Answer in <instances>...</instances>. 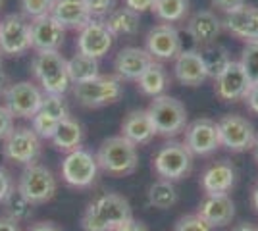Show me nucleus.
I'll return each mask as SVG.
<instances>
[{
	"label": "nucleus",
	"mask_w": 258,
	"mask_h": 231,
	"mask_svg": "<svg viewBox=\"0 0 258 231\" xmlns=\"http://www.w3.org/2000/svg\"><path fill=\"white\" fill-rule=\"evenodd\" d=\"M222 27H224V23L216 14H212L210 10H199L189 18L187 33L197 44L208 46V44L216 43V39L222 33Z\"/></svg>",
	"instance_id": "21"
},
{
	"label": "nucleus",
	"mask_w": 258,
	"mask_h": 231,
	"mask_svg": "<svg viewBox=\"0 0 258 231\" xmlns=\"http://www.w3.org/2000/svg\"><path fill=\"white\" fill-rule=\"evenodd\" d=\"M0 231H22L18 221L10 220L8 216H0Z\"/></svg>",
	"instance_id": "46"
},
{
	"label": "nucleus",
	"mask_w": 258,
	"mask_h": 231,
	"mask_svg": "<svg viewBox=\"0 0 258 231\" xmlns=\"http://www.w3.org/2000/svg\"><path fill=\"white\" fill-rule=\"evenodd\" d=\"M31 48V25L22 14H8L0 20V52L22 56Z\"/></svg>",
	"instance_id": "9"
},
{
	"label": "nucleus",
	"mask_w": 258,
	"mask_h": 231,
	"mask_svg": "<svg viewBox=\"0 0 258 231\" xmlns=\"http://www.w3.org/2000/svg\"><path fill=\"white\" fill-rule=\"evenodd\" d=\"M83 2H85V6L89 8L93 18L108 16L116 6V0H83Z\"/></svg>",
	"instance_id": "39"
},
{
	"label": "nucleus",
	"mask_w": 258,
	"mask_h": 231,
	"mask_svg": "<svg viewBox=\"0 0 258 231\" xmlns=\"http://www.w3.org/2000/svg\"><path fill=\"white\" fill-rule=\"evenodd\" d=\"M52 144L62 152H72L81 146L83 143V125L74 118H64L58 123L56 131L52 135Z\"/></svg>",
	"instance_id": "26"
},
{
	"label": "nucleus",
	"mask_w": 258,
	"mask_h": 231,
	"mask_svg": "<svg viewBox=\"0 0 258 231\" xmlns=\"http://www.w3.org/2000/svg\"><path fill=\"white\" fill-rule=\"evenodd\" d=\"M210 2L214 4L216 8H220L222 12H226V14L237 10V8H241L243 4H247L245 0H210Z\"/></svg>",
	"instance_id": "43"
},
{
	"label": "nucleus",
	"mask_w": 258,
	"mask_h": 231,
	"mask_svg": "<svg viewBox=\"0 0 258 231\" xmlns=\"http://www.w3.org/2000/svg\"><path fill=\"white\" fill-rule=\"evenodd\" d=\"M147 114L154 125L156 135L162 137H175L187 127V110L181 100L168 95L154 97L147 108Z\"/></svg>",
	"instance_id": "4"
},
{
	"label": "nucleus",
	"mask_w": 258,
	"mask_h": 231,
	"mask_svg": "<svg viewBox=\"0 0 258 231\" xmlns=\"http://www.w3.org/2000/svg\"><path fill=\"white\" fill-rule=\"evenodd\" d=\"M218 131H220V143L231 152H245L252 148L256 133L252 123L237 114H227L218 121Z\"/></svg>",
	"instance_id": "11"
},
{
	"label": "nucleus",
	"mask_w": 258,
	"mask_h": 231,
	"mask_svg": "<svg viewBox=\"0 0 258 231\" xmlns=\"http://www.w3.org/2000/svg\"><path fill=\"white\" fill-rule=\"evenodd\" d=\"M241 66L245 69L250 83L258 81V41L256 43H247L241 54Z\"/></svg>",
	"instance_id": "35"
},
{
	"label": "nucleus",
	"mask_w": 258,
	"mask_h": 231,
	"mask_svg": "<svg viewBox=\"0 0 258 231\" xmlns=\"http://www.w3.org/2000/svg\"><path fill=\"white\" fill-rule=\"evenodd\" d=\"M39 112H44V114H48V116H52V118L60 121L70 116V108H68V104H66L62 95H46L44 93L43 104H41V110Z\"/></svg>",
	"instance_id": "34"
},
{
	"label": "nucleus",
	"mask_w": 258,
	"mask_h": 231,
	"mask_svg": "<svg viewBox=\"0 0 258 231\" xmlns=\"http://www.w3.org/2000/svg\"><path fill=\"white\" fill-rule=\"evenodd\" d=\"M104 25L108 27V31L114 37H133L139 33L141 20L139 14H135L129 8H114L108 14Z\"/></svg>",
	"instance_id": "27"
},
{
	"label": "nucleus",
	"mask_w": 258,
	"mask_h": 231,
	"mask_svg": "<svg viewBox=\"0 0 258 231\" xmlns=\"http://www.w3.org/2000/svg\"><path fill=\"white\" fill-rule=\"evenodd\" d=\"M50 16L64 29H83L93 20L83 0H54Z\"/></svg>",
	"instance_id": "24"
},
{
	"label": "nucleus",
	"mask_w": 258,
	"mask_h": 231,
	"mask_svg": "<svg viewBox=\"0 0 258 231\" xmlns=\"http://www.w3.org/2000/svg\"><path fill=\"white\" fill-rule=\"evenodd\" d=\"M2 64H4V54L0 52V71H2Z\"/></svg>",
	"instance_id": "52"
},
{
	"label": "nucleus",
	"mask_w": 258,
	"mask_h": 231,
	"mask_svg": "<svg viewBox=\"0 0 258 231\" xmlns=\"http://www.w3.org/2000/svg\"><path fill=\"white\" fill-rule=\"evenodd\" d=\"M152 4H154V0H123V6L133 10L135 14H139V16L143 12L152 10Z\"/></svg>",
	"instance_id": "42"
},
{
	"label": "nucleus",
	"mask_w": 258,
	"mask_h": 231,
	"mask_svg": "<svg viewBox=\"0 0 258 231\" xmlns=\"http://www.w3.org/2000/svg\"><path fill=\"white\" fill-rule=\"evenodd\" d=\"M121 135L127 141H131L135 146L151 143L152 139H154V135H156V131H154V125H152L147 110L129 112L127 116L123 118V121H121Z\"/></svg>",
	"instance_id": "25"
},
{
	"label": "nucleus",
	"mask_w": 258,
	"mask_h": 231,
	"mask_svg": "<svg viewBox=\"0 0 258 231\" xmlns=\"http://www.w3.org/2000/svg\"><path fill=\"white\" fill-rule=\"evenodd\" d=\"M222 23L233 37L245 41V43L258 41V8L250 6V4H243L241 8L226 14Z\"/></svg>",
	"instance_id": "18"
},
{
	"label": "nucleus",
	"mask_w": 258,
	"mask_h": 231,
	"mask_svg": "<svg viewBox=\"0 0 258 231\" xmlns=\"http://www.w3.org/2000/svg\"><path fill=\"white\" fill-rule=\"evenodd\" d=\"M4 154L18 164H35L41 154V137L31 127H14L4 139Z\"/></svg>",
	"instance_id": "12"
},
{
	"label": "nucleus",
	"mask_w": 258,
	"mask_h": 231,
	"mask_svg": "<svg viewBox=\"0 0 258 231\" xmlns=\"http://www.w3.org/2000/svg\"><path fill=\"white\" fill-rule=\"evenodd\" d=\"M114 231H149V229H147V225H145L143 221L135 220V218H131L127 223L119 225L118 229H114Z\"/></svg>",
	"instance_id": "45"
},
{
	"label": "nucleus",
	"mask_w": 258,
	"mask_h": 231,
	"mask_svg": "<svg viewBox=\"0 0 258 231\" xmlns=\"http://www.w3.org/2000/svg\"><path fill=\"white\" fill-rule=\"evenodd\" d=\"M2 204H4V214L14 221H27L31 220L33 216V206L27 198L22 195V191L18 187H14L8 193V197L2 200Z\"/></svg>",
	"instance_id": "30"
},
{
	"label": "nucleus",
	"mask_w": 258,
	"mask_h": 231,
	"mask_svg": "<svg viewBox=\"0 0 258 231\" xmlns=\"http://www.w3.org/2000/svg\"><path fill=\"white\" fill-rule=\"evenodd\" d=\"M29 25H31V48H35L37 52L60 50V46L64 44L66 29L50 14L35 18Z\"/></svg>",
	"instance_id": "17"
},
{
	"label": "nucleus",
	"mask_w": 258,
	"mask_h": 231,
	"mask_svg": "<svg viewBox=\"0 0 258 231\" xmlns=\"http://www.w3.org/2000/svg\"><path fill=\"white\" fill-rule=\"evenodd\" d=\"M98 168L110 176H129L139 166V152L137 146L127 141L123 135L104 139L97 152Z\"/></svg>",
	"instance_id": "2"
},
{
	"label": "nucleus",
	"mask_w": 258,
	"mask_h": 231,
	"mask_svg": "<svg viewBox=\"0 0 258 231\" xmlns=\"http://www.w3.org/2000/svg\"><path fill=\"white\" fill-rule=\"evenodd\" d=\"M252 150H254V158L258 160V135H256V139H254V144H252Z\"/></svg>",
	"instance_id": "51"
},
{
	"label": "nucleus",
	"mask_w": 258,
	"mask_h": 231,
	"mask_svg": "<svg viewBox=\"0 0 258 231\" xmlns=\"http://www.w3.org/2000/svg\"><path fill=\"white\" fill-rule=\"evenodd\" d=\"M44 93L31 81H18L8 85L4 93L6 108L12 112L14 118H27L31 120L37 112L41 110Z\"/></svg>",
	"instance_id": "10"
},
{
	"label": "nucleus",
	"mask_w": 258,
	"mask_h": 231,
	"mask_svg": "<svg viewBox=\"0 0 258 231\" xmlns=\"http://www.w3.org/2000/svg\"><path fill=\"white\" fill-rule=\"evenodd\" d=\"M0 6H2V0H0Z\"/></svg>",
	"instance_id": "53"
},
{
	"label": "nucleus",
	"mask_w": 258,
	"mask_h": 231,
	"mask_svg": "<svg viewBox=\"0 0 258 231\" xmlns=\"http://www.w3.org/2000/svg\"><path fill=\"white\" fill-rule=\"evenodd\" d=\"M27 231H62L54 221H39V223H33Z\"/></svg>",
	"instance_id": "47"
},
{
	"label": "nucleus",
	"mask_w": 258,
	"mask_h": 231,
	"mask_svg": "<svg viewBox=\"0 0 258 231\" xmlns=\"http://www.w3.org/2000/svg\"><path fill=\"white\" fill-rule=\"evenodd\" d=\"M114 44V35L108 31L104 22L91 20L83 29H79L77 37V52L87 54L91 58H102Z\"/></svg>",
	"instance_id": "15"
},
{
	"label": "nucleus",
	"mask_w": 258,
	"mask_h": 231,
	"mask_svg": "<svg viewBox=\"0 0 258 231\" xmlns=\"http://www.w3.org/2000/svg\"><path fill=\"white\" fill-rule=\"evenodd\" d=\"M58 123H60V120H56V118L44 114V112H37L31 118V129L37 133L41 139H52Z\"/></svg>",
	"instance_id": "36"
},
{
	"label": "nucleus",
	"mask_w": 258,
	"mask_h": 231,
	"mask_svg": "<svg viewBox=\"0 0 258 231\" xmlns=\"http://www.w3.org/2000/svg\"><path fill=\"white\" fill-rule=\"evenodd\" d=\"M152 56L139 46H125L121 48L116 60H114V69H116V75L121 81H137L143 71L151 66Z\"/></svg>",
	"instance_id": "20"
},
{
	"label": "nucleus",
	"mask_w": 258,
	"mask_h": 231,
	"mask_svg": "<svg viewBox=\"0 0 258 231\" xmlns=\"http://www.w3.org/2000/svg\"><path fill=\"white\" fill-rule=\"evenodd\" d=\"M231 231H258V227L252 225V223H248V221H241V223H237Z\"/></svg>",
	"instance_id": "48"
},
{
	"label": "nucleus",
	"mask_w": 258,
	"mask_h": 231,
	"mask_svg": "<svg viewBox=\"0 0 258 231\" xmlns=\"http://www.w3.org/2000/svg\"><path fill=\"white\" fill-rule=\"evenodd\" d=\"M137 83H139V89L143 95L154 99V97L164 95V91L170 87V75H168V71L164 69L160 62L152 60L151 66L147 67L143 71V75L137 79Z\"/></svg>",
	"instance_id": "28"
},
{
	"label": "nucleus",
	"mask_w": 258,
	"mask_h": 231,
	"mask_svg": "<svg viewBox=\"0 0 258 231\" xmlns=\"http://www.w3.org/2000/svg\"><path fill=\"white\" fill-rule=\"evenodd\" d=\"M98 162L97 156L85 150V148H76L72 152L66 154L64 162H62V179H64L68 185L77 189H85L91 187L98 176Z\"/></svg>",
	"instance_id": "8"
},
{
	"label": "nucleus",
	"mask_w": 258,
	"mask_h": 231,
	"mask_svg": "<svg viewBox=\"0 0 258 231\" xmlns=\"http://www.w3.org/2000/svg\"><path fill=\"white\" fill-rule=\"evenodd\" d=\"M245 100H247L248 108L254 114H258V81L256 83H250L247 95H245Z\"/></svg>",
	"instance_id": "44"
},
{
	"label": "nucleus",
	"mask_w": 258,
	"mask_h": 231,
	"mask_svg": "<svg viewBox=\"0 0 258 231\" xmlns=\"http://www.w3.org/2000/svg\"><path fill=\"white\" fill-rule=\"evenodd\" d=\"M248 87H250V79L245 73L241 62H233V60L214 79L216 95L226 102H235V100L245 99Z\"/></svg>",
	"instance_id": "16"
},
{
	"label": "nucleus",
	"mask_w": 258,
	"mask_h": 231,
	"mask_svg": "<svg viewBox=\"0 0 258 231\" xmlns=\"http://www.w3.org/2000/svg\"><path fill=\"white\" fill-rule=\"evenodd\" d=\"M133 218L127 198L118 193H106L95 198L81 218L83 231H114Z\"/></svg>",
	"instance_id": "1"
},
{
	"label": "nucleus",
	"mask_w": 258,
	"mask_h": 231,
	"mask_svg": "<svg viewBox=\"0 0 258 231\" xmlns=\"http://www.w3.org/2000/svg\"><path fill=\"white\" fill-rule=\"evenodd\" d=\"M185 146L189 148V152L193 156H208L216 148H220V131H218V123L210 118H201L195 120L185 127Z\"/></svg>",
	"instance_id": "13"
},
{
	"label": "nucleus",
	"mask_w": 258,
	"mask_h": 231,
	"mask_svg": "<svg viewBox=\"0 0 258 231\" xmlns=\"http://www.w3.org/2000/svg\"><path fill=\"white\" fill-rule=\"evenodd\" d=\"M6 89H8V77H6L4 71H0V97H4Z\"/></svg>",
	"instance_id": "49"
},
{
	"label": "nucleus",
	"mask_w": 258,
	"mask_h": 231,
	"mask_svg": "<svg viewBox=\"0 0 258 231\" xmlns=\"http://www.w3.org/2000/svg\"><path fill=\"white\" fill-rule=\"evenodd\" d=\"M203 220L212 227H224L235 218V202L227 195H206L201 202L199 212Z\"/></svg>",
	"instance_id": "23"
},
{
	"label": "nucleus",
	"mask_w": 258,
	"mask_h": 231,
	"mask_svg": "<svg viewBox=\"0 0 258 231\" xmlns=\"http://www.w3.org/2000/svg\"><path fill=\"white\" fill-rule=\"evenodd\" d=\"M12 189H14L12 176L4 170V168H0V202L8 197V193H10Z\"/></svg>",
	"instance_id": "41"
},
{
	"label": "nucleus",
	"mask_w": 258,
	"mask_h": 231,
	"mask_svg": "<svg viewBox=\"0 0 258 231\" xmlns=\"http://www.w3.org/2000/svg\"><path fill=\"white\" fill-rule=\"evenodd\" d=\"M173 73L177 81L187 87H199L208 79L205 58L199 50H181L173 60Z\"/></svg>",
	"instance_id": "19"
},
{
	"label": "nucleus",
	"mask_w": 258,
	"mask_h": 231,
	"mask_svg": "<svg viewBox=\"0 0 258 231\" xmlns=\"http://www.w3.org/2000/svg\"><path fill=\"white\" fill-rule=\"evenodd\" d=\"M54 0H22V12L25 18H41L52 12Z\"/></svg>",
	"instance_id": "37"
},
{
	"label": "nucleus",
	"mask_w": 258,
	"mask_h": 231,
	"mask_svg": "<svg viewBox=\"0 0 258 231\" xmlns=\"http://www.w3.org/2000/svg\"><path fill=\"white\" fill-rule=\"evenodd\" d=\"M152 12L164 23L181 22L189 14V0H154Z\"/></svg>",
	"instance_id": "31"
},
{
	"label": "nucleus",
	"mask_w": 258,
	"mask_h": 231,
	"mask_svg": "<svg viewBox=\"0 0 258 231\" xmlns=\"http://www.w3.org/2000/svg\"><path fill=\"white\" fill-rule=\"evenodd\" d=\"M235 168L231 162L222 160L208 166L201 176V187L206 195H227L235 185Z\"/></svg>",
	"instance_id": "22"
},
{
	"label": "nucleus",
	"mask_w": 258,
	"mask_h": 231,
	"mask_svg": "<svg viewBox=\"0 0 258 231\" xmlns=\"http://www.w3.org/2000/svg\"><path fill=\"white\" fill-rule=\"evenodd\" d=\"M149 202L151 206L160 210L172 208L177 202V189L173 185V181L168 179H158L149 187Z\"/></svg>",
	"instance_id": "32"
},
{
	"label": "nucleus",
	"mask_w": 258,
	"mask_h": 231,
	"mask_svg": "<svg viewBox=\"0 0 258 231\" xmlns=\"http://www.w3.org/2000/svg\"><path fill=\"white\" fill-rule=\"evenodd\" d=\"M123 95L121 79L114 75H98L85 83L74 85V97L85 108H100L118 102Z\"/></svg>",
	"instance_id": "5"
},
{
	"label": "nucleus",
	"mask_w": 258,
	"mask_h": 231,
	"mask_svg": "<svg viewBox=\"0 0 258 231\" xmlns=\"http://www.w3.org/2000/svg\"><path fill=\"white\" fill-rule=\"evenodd\" d=\"M35 79L43 87L46 95H62L64 97L72 85L68 75V60L60 50H44L37 52L31 62Z\"/></svg>",
	"instance_id": "3"
},
{
	"label": "nucleus",
	"mask_w": 258,
	"mask_h": 231,
	"mask_svg": "<svg viewBox=\"0 0 258 231\" xmlns=\"http://www.w3.org/2000/svg\"><path fill=\"white\" fill-rule=\"evenodd\" d=\"M18 189L31 204H44L56 195V177L46 166L29 164L18 179Z\"/></svg>",
	"instance_id": "7"
},
{
	"label": "nucleus",
	"mask_w": 258,
	"mask_h": 231,
	"mask_svg": "<svg viewBox=\"0 0 258 231\" xmlns=\"http://www.w3.org/2000/svg\"><path fill=\"white\" fill-rule=\"evenodd\" d=\"M14 129V116L6 106H0V139H6Z\"/></svg>",
	"instance_id": "40"
},
{
	"label": "nucleus",
	"mask_w": 258,
	"mask_h": 231,
	"mask_svg": "<svg viewBox=\"0 0 258 231\" xmlns=\"http://www.w3.org/2000/svg\"><path fill=\"white\" fill-rule=\"evenodd\" d=\"M203 58H205V64H206V71H208V77H218L226 66L231 62V58L227 54V50L224 46H220V44H208L205 46V50L201 52Z\"/></svg>",
	"instance_id": "33"
},
{
	"label": "nucleus",
	"mask_w": 258,
	"mask_h": 231,
	"mask_svg": "<svg viewBox=\"0 0 258 231\" xmlns=\"http://www.w3.org/2000/svg\"><path fill=\"white\" fill-rule=\"evenodd\" d=\"M154 172L168 181H179L185 176H189L191 168H193V154L189 152V148L185 143L179 141H170L160 150L154 154Z\"/></svg>",
	"instance_id": "6"
},
{
	"label": "nucleus",
	"mask_w": 258,
	"mask_h": 231,
	"mask_svg": "<svg viewBox=\"0 0 258 231\" xmlns=\"http://www.w3.org/2000/svg\"><path fill=\"white\" fill-rule=\"evenodd\" d=\"M145 50L152 60H175L181 52V37L172 23H158L147 33Z\"/></svg>",
	"instance_id": "14"
},
{
	"label": "nucleus",
	"mask_w": 258,
	"mask_h": 231,
	"mask_svg": "<svg viewBox=\"0 0 258 231\" xmlns=\"http://www.w3.org/2000/svg\"><path fill=\"white\" fill-rule=\"evenodd\" d=\"M68 75H70L72 85L85 83V81L95 79V77L100 75L98 73V60L77 52V54H74L68 60Z\"/></svg>",
	"instance_id": "29"
},
{
	"label": "nucleus",
	"mask_w": 258,
	"mask_h": 231,
	"mask_svg": "<svg viewBox=\"0 0 258 231\" xmlns=\"http://www.w3.org/2000/svg\"><path fill=\"white\" fill-rule=\"evenodd\" d=\"M252 204H254V208H256V212H258V185L254 187V191H252Z\"/></svg>",
	"instance_id": "50"
},
{
	"label": "nucleus",
	"mask_w": 258,
	"mask_h": 231,
	"mask_svg": "<svg viewBox=\"0 0 258 231\" xmlns=\"http://www.w3.org/2000/svg\"><path fill=\"white\" fill-rule=\"evenodd\" d=\"M214 227L208 225L199 214H187L177 220L175 223V229L173 231H212Z\"/></svg>",
	"instance_id": "38"
}]
</instances>
